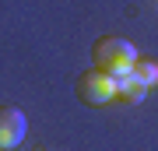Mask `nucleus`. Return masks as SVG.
Here are the masks:
<instances>
[{"label":"nucleus","mask_w":158,"mask_h":151,"mask_svg":"<svg viewBox=\"0 0 158 151\" xmlns=\"http://www.w3.org/2000/svg\"><path fill=\"white\" fill-rule=\"evenodd\" d=\"M77 99L85 106H106V102L116 99V84H113V74H102L98 67L85 70L77 78Z\"/></svg>","instance_id":"f03ea898"},{"label":"nucleus","mask_w":158,"mask_h":151,"mask_svg":"<svg viewBox=\"0 0 158 151\" xmlns=\"http://www.w3.org/2000/svg\"><path fill=\"white\" fill-rule=\"evenodd\" d=\"M91 60H95V67L102 74H127L134 70L137 63V46L130 39H119V35H102V39H95V46H91Z\"/></svg>","instance_id":"f257e3e1"},{"label":"nucleus","mask_w":158,"mask_h":151,"mask_svg":"<svg viewBox=\"0 0 158 151\" xmlns=\"http://www.w3.org/2000/svg\"><path fill=\"white\" fill-rule=\"evenodd\" d=\"M28 120L18 106H0V151H11L25 141Z\"/></svg>","instance_id":"7ed1b4c3"},{"label":"nucleus","mask_w":158,"mask_h":151,"mask_svg":"<svg viewBox=\"0 0 158 151\" xmlns=\"http://www.w3.org/2000/svg\"><path fill=\"white\" fill-rule=\"evenodd\" d=\"M113 84H116V99L130 102V106H134V102H144V95H148V84H141L130 70H127V74H116Z\"/></svg>","instance_id":"20e7f679"},{"label":"nucleus","mask_w":158,"mask_h":151,"mask_svg":"<svg viewBox=\"0 0 158 151\" xmlns=\"http://www.w3.org/2000/svg\"><path fill=\"white\" fill-rule=\"evenodd\" d=\"M130 74H134L141 84H148V88H151V84H158V63H155V60L137 56V63H134V70H130Z\"/></svg>","instance_id":"39448f33"}]
</instances>
